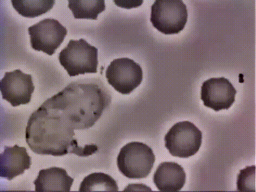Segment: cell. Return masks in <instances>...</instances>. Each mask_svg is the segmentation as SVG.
<instances>
[{
  "label": "cell",
  "instance_id": "15",
  "mask_svg": "<svg viewBox=\"0 0 256 192\" xmlns=\"http://www.w3.org/2000/svg\"><path fill=\"white\" fill-rule=\"evenodd\" d=\"M68 8L76 19L97 20L98 15L106 10L104 0L100 1H68Z\"/></svg>",
  "mask_w": 256,
  "mask_h": 192
},
{
  "label": "cell",
  "instance_id": "4",
  "mask_svg": "<svg viewBox=\"0 0 256 192\" xmlns=\"http://www.w3.org/2000/svg\"><path fill=\"white\" fill-rule=\"evenodd\" d=\"M156 162L153 150L148 145L132 142L121 148L117 158L120 172L130 179H142L148 176Z\"/></svg>",
  "mask_w": 256,
  "mask_h": 192
},
{
  "label": "cell",
  "instance_id": "10",
  "mask_svg": "<svg viewBox=\"0 0 256 192\" xmlns=\"http://www.w3.org/2000/svg\"><path fill=\"white\" fill-rule=\"evenodd\" d=\"M236 90L224 78H212L203 82L201 100L204 105L216 112L228 110L235 102Z\"/></svg>",
  "mask_w": 256,
  "mask_h": 192
},
{
  "label": "cell",
  "instance_id": "17",
  "mask_svg": "<svg viewBox=\"0 0 256 192\" xmlns=\"http://www.w3.org/2000/svg\"><path fill=\"white\" fill-rule=\"evenodd\" d=\"M238 190L256 192V166H252L240 171L238 175Z\"/></svg>",
  "mask_w": 256,
  "mask_h": 192
},
{
  "label": "cell",
  "instance_id": "5",
  "mask_svg": "<svg viewBox=\"0 0 256 192\" xmlns=\"http://www.w3.org/2000/svg\"><path fill=\"white\" fill-rule=\"evenodd\" d=\"M188 12L182 1H156L151 7L153 26L166 35L178 34L188 22Z\"/></svg>",
  "mask_w": 256,
  "mask_h": 192
},
{
  "label": "cell",
  "instance_id": "8",
  "mask_svg": "<svg viewBox=\"0 0 256 192\" xmlns=\"http://www.w3.org/2000/svg\"><path fill=\"white\" fill-rule=\"evenodd\" d=\"M32 48L52 56L65 40L68 30L59 21L43 19L28 29Z\"/></svg>",
  "mask_w": 256,
  "mask_h": 192
},
{
  "label": "cell",
  "instance_id": "3",
  "mask_svg": "<svg viewBox=\"0 0 256 192\" xmlns=\"http://www.w3.org/2000/svg\"><path fill=\"white\" fill-rule=\"evenodd\" d=\"M98 49L85 40H70L61 50L58 59L70 76L98 72Z\"/></svg>",
  "mask_w": 256,
  "mask_h": 192
},
{
  "label": "cell",
  "instance_id": "9",
  "mask_svg": "<svg viewBox=\"0 0 256 192\" xmlns=\"http://www.w3.org/2000/svg\"><path fill=\"white\" fill-rule=\"evenodd\" d=\"M34 88L32 76L20 69L6 72L0 81L2 98L14 107L29 104Z\"/></svg>",
  "mask_w": 256,
  "mask_h": 192
},
{
  "label": "cell",
  "instance_id": "2",
  "mask_svg": "<svg viewBox=\"0 0 256 192\" xmlns=\"http://www.w3.org/2000/svg\"><path fill=\"white\" fill-rule=\"evenodd\" d=\"M73 128L50 108L42 105L32 113L26 129V142L39 155L62 156L74 154L88 157L98 150L94 144L79 145Z\"/></svg>",
  "mask_w": 256,
  "mask_h": 192
},
{
  "label": "cell",
  "instance_id": "6",
  "mask_svg": "<svg viewBox=\"0 0 256 192\" xmlns=\"http://www.w3.org/2000/svg\"><path fill=\"white\" fill-rule=\"evenodd\" d=\"M202 138V132L194 124L180 122L166 134L164 145L172 156L188 158L199 151Z\"/></svg>",
  "mask_w": 256,
  "mask_h": 192
},
{
  "label": "cell",
  "instance_id": "1",
  "mask_svg": "<svg viewBox=\"0 0 256 192\" xmlns=\"http://www.w3.org/2000/svg\"><path fill=\"white\" fill-rule=\"evenodd\" d=\"M112 96L98 78L72 82L42 105L55 112L74 130L93 126L110 106Z\"/></svg>",
  "mask_w": 256,
  "mask_h": 192
},
{
  "label": "cell",
  "instance_id": "16",
  "mask_svg": "<svg viewBox=\"0 0 256 192\" xmlns=\"http://www.w3.org/2000/svg\"><path fill=\"white\" fill-rule=\"evenodd\" d=\"M12 6L19 14L34 18L46 14L52 9L55 1H12Z\"/></svg>",
  "mask_w": 256,
  "mask_h": 192
},
{
  "label": "cell",
  "instance_id": "11",
  "mask_svg": "<svg viewBox=\"0 0 256 192\" xmlns=\"http://www.w3.org/2000/svg\"><path fill=\"white\" fill-rule=\"evenodd\" d=\"M31 158L26 148L18 146H4V151L0 155V177L12 180L24 174L30 168Z\"/></svg>",
  "mask_w": 256,
  "mask_h": 192
},
{
  "label": "cell",
  "instance_id": "14",
  "mask_svg": "<svg viewBox=\"0 0 256 192\" xmlns=\"http://www.w3.org/2000/svg\"><path fill=\"white\" fill-rule=\"evenodd\" d=\"M80 192H118V187L114 179L103 172H94L86 176L82 182Z\"/></svg>",
  "mask_w": 256,
  "mask_h": 192
},
{
  "label": "cell",
  "instance_id": "7",
  "mask_svg": "<svg viewBox=\"0 0 256 192\" xmlns=\"http://www.w3.org/2000/svg\"><path fill=\"white\" fill-rule=\"evenodd\" d=\"M108 84L115 90L129 94L137 88L143 80V71L138 64L128 58L114 60L106 70Z\"/></svg>",
  "mask_w": 256,
  "mask_h": 192
},
{
  "label": "cell",
  "instance_id": "12",
  "mask_svg": "<svg viewBox=\"0 0 256 192\" xmlns=\"http://www.w3.org/2000/svg\"><path fill=\"white\" fill-rule=\"evenodd\" d=\"M186 174L180 164L174 162L160 164L153 177L154 183L162 192H178L184 186Z\"/></svg>",
  "mask_w": 256,
  "mask_h": 192
},
{
  "label": "cell",
  "instance_id": "13",
  "mask_svg": "<svg viewBox=\"0 0 256 192\" xmlns=\"http://www.w3.org/2000/svg\"><path fill=\"white\" fill-rule=\"evenodd\" d=\"M74 182L65 169L54 167L40 170L34 183L36 192H70Z\"/></svg>",
  "mask_w": 256,
  "mask_h": 192
}]
</instances>
